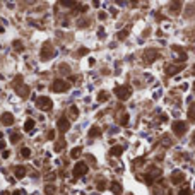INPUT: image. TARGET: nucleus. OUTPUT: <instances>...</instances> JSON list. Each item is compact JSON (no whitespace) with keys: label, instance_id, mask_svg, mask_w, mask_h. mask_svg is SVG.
Wrapping results in <instances>:
<instances>
[{"label":"nucleus","instance_id":"f257e3e1","mask_svg":"<svg viewBox=\"0 0 195 195\" xmlns=\"http://www.w3.org/2000/svg\"><path fill=\"white\" fill-rule=\"evenodd\" d=\"M130 94H132V89H130L128 86H116V87H115V96L120 101L128 99V98H130Z\"/></svg>","mask_w":195,"mask_h":195},{"label":"nucleus","instance_id":"f03ea898","mask_svg":"<svg viewBox=\"0 0 195 195\" xmlns=\"http://www.w3.org/2000/svg\"><path fill=\"white\" fill-rule=\"evenodd\" d=\"M69 82H65V80L62 79H57V80H53V84H52V91L53 93H65V91H69Z\"/></svg>","mask_w":195,"mask_h":195},{"label":"nucleus","instance_id":"7ed1b4c3","mask_svg":"<svg viewBox=\"0 0 195 195\" xmlns=\"http://www.w3.org/2000/svg\"><path fill=\"white\" fill-rule=\"evenodd\" d=\"M55 55V50H53V46L50 45V43H45L41 48V53H39V57H41V60H50V58Z\"/></svg>","mask_w":195,"mask_h":195},{"label":"nucleus","instance_id":"20e7f679","mask_svg":"<svg viewBox=\"0 0 195 195\" xmlns=\"http://www.w3.org/2000/svg\"><path fill=\"white\" fill-rule=\"evenodd\" d=\"M87 164L84 163V161H79V163H75V166H74V171H72V173H74V176L75 178H79V176H84L86 173H87Z\"/></svg>","mask_w":195,"mask_h":195},{"label":"nucleus","instance_id":"39448f33","mask_svg":"<svg viewBox=\"0 0 195 195\" xmlns=\"http://www.w3.org/2000/svg\"><path fill=\"white\" fill-rule=\"evenodd\" d=\"M36 105H38V108H41V110H50L53 106V103H52L50 98H46V96H39L36 99Z\"/></svg>","mask_w":195,"mask_h":195},{"label":"nucleus","instance_id":"423d86ee","mask_svg":"<svg viewBox=\"0 0 195 195\" xmlns=\"http://www.w3.org/2000/svg\"><path fill=\"white\" fill-rule=\"evenodd\" d=\"M187 128H188V127H187V123H185V121L176 120V121L173 123V132L176 134L178 137H181V135H183V134L187 132Z\"/></svg>","mask_w":195,"mask_h":195},{"label":"nucleus","instance_id":"0eeeda50","mask_svg":"<svg viewBox=\"0 0 195 195\" xmlns=\"http://www.w3.org/2000/svg\"><path fill=\"white\" fill-rule=\"evenodd\" d=\"M57 127H58V132L65 134L70 128V121L67 120L65 116H60V118H58V121H57Z\"/></svg>","mask_w":195,"mask_h":195},{"label":"nucleus","instance_id":"6e6552de","mask_svg":"<svg viewBox=\"0 0 195 195\" xmlns=\"http://www.w3.org/2000/svg\"><path fill=\"white\" fill-rule=\"evenodd\" d=\"M156 58H159L158 50H147V52L144 53V60H146V63H153Z\"/></svg>","mask_w":195,"mask_h":195},{"label":"nucleus","instance_id":"1a4fd4ad","mask_svg":"<svg viewBox=\"0 0 195 195\" xmlns=\"http://www.w3.org/2000/svg\"><path fill=\"white\" fill-rule=\"evenodd\" d=\"M183 63H178V65H168L166 67V74L168 75H175V74H178V72H181L183 70Z\"/></svg>","mask_w":195,"mask_h":195},{"label":"nucleus","instance_id":"9d476101","mask_svg":"<svg viewBox=\"0 0 195 195\" xmlns=\"http://www.w3.org/2000/svg\"><path fill=\"white\" fill-rule=\"evenodd\" d=\"M183 180H185V176H183L181 171H173V175H171V183L178 185V183H181Z\"/></svg>","mask_w":195,"mask_h":195},{"label":"nucleus","instance_id":"9b49d317","mask_svg":"<svg viewBox=\"0 0 195 195\" xmlns=\"http://www.w3.org/2000/svg\"><path fill=\"white\" fill-rule=\"evenodd\" d=\"M0 121H2L4 125L11 127L12 123H14V116H12V113H4V115H2V118H0Z\"/></svg>","mask_w":195,"mask_h":195},{"label":"nucleus","instance_id":"f8f14e48","mask_svg":"<svg viewBox=\"0 0 195 195\" xmlns=\"http://www.w3.org/2000/svg\"><path fill=\"white\" fill-rule=\"evenodd\" d=\"M17 94L21 96V98H27V96H29V93H31V91H29V87H27V86H19V87H17Z\"/></svg>","mask_w":195,"mask_h":195},{"label":"nucleus","instance_id":"ddd939ff","mask_svg":"<svg viewBox=\"0 0 195 195\" xmlns=\"http://www.w3.org/2000/svg\"><path fill=\"white\" fill-rule=\"evenodd\" d=\"M180 9H181V2H180V0H173L171 5H169V11L173 12V14H178Z\"/></svg>","mask_w":195,"mask_h":195},{"label":"nucleus","instance_id":"4468645a","mask_svg":"<svg viewBox=\"0 0 195 195\" xmlns=\"http://www.w3.org/2000/svg\"><path fill=\"white\" fill-rule=\"evenodd\" d=\"M173 52H175V53H178V62H185V60H187V53H185L181 48L173 46Z\"/></svg>","mask_w":195,"mask_h":195},{"label":"nucleus","instance_id":"2eb2a0df","mask_svg":"<svg viewBox=\"0 0 195 195\" xmlns=\"http://www.w3.org/2000/svg\"><path fill=\"white\" fill-rule=\"evenodd\" d=\"M111 190H113L115 195H120L121 193V185L118 183V181H111Z\"/></svg>","mask_w":195,"mask_h":195},{"label":"nucleus","instance_id":"dca6fc26","mask_svg":"<svg viewBox=\"0 0 195 195\" xmlns=\"http://www.w3.org/2000/svg\"><path fill=\"white\" fill-rule=\"evenodd\" d=\"M121 153H123V147H121V146H113V147L110 149L111 156H120Z\"/></svg>","mask_w":195,"mask_h":195},{"label":"nucleus","instance_id":"f3484780","mask_svg":"<svg viewBox=\"0 0 195 195\" xmlns=\"http://www.w3.org/2000/svg\"><path fill=\"white\" fill-rule=\"evenodd\" d=\"M99 135H101L99 127H91L89 128V137H99Z\"/></svg>","mask_w":195,"mask_h":195},{"label":"nucleus","instance_id":"a211bd4d","mask_svg":"<svg viewBox=\"0 0 195 195\" xmlns=\"http://www.w3.org/2000/svg\"><path fill=\"white\" fill-rule=\"evenodd\" d=\"M58 2H60V5H63V7H70V9L75 7V0H58Z\"/></svg>","mask_w":195,"mask_h":195},{"label":"nucleus","instance_id":"6ab92c4d","mask_svg":"<svg viewBox=\"0 0 195 195\" xmlns=\"http://www.w3.org/2000/svg\"><path fill=\"white\" fill-rule=\"evenodd\" d=\"M24 175H26V168H24V166H16V176L17 178H24Z\"/></svg>","mask_w":195,"mask_h":195},{"label":"nucleus","instance_id":"aec40b11","mask_svg":"<svg viewBox=\"0 0 195 195\" xmlns=\"http://www.w3.org/2000/svg\"><path fill=\"white\" fill-rule=\"evenodd\" d=\"M188 120L195 121V103L190 105V108H188Z\"/></svg>","mask_w":195,"mask_h":195},{"label":"nucleus","instance_id":"412c9836","mask_svg":"<svg viewBox=\"0 0 195 195\" xmlns=\"http://www.w3.org/2000/svg\"><path fill=\"white\" fill-rule=\"evenodd\" d=\"M80 153H82V147H74V149H72V153H70V158L77 159L80 156Z\"/></svg>","mask_w":195,"mask_h":195},{"label":"nucleus","instance_id":"4be33fe9","mask_svg":"<svg viewBox=\"0 0 195 195\" xmlns=\"http://www.w3.org/2000/svg\"><path fill=\"white\" fill-rule=\"evenodd\" d=\"M108 93H106V91H99V93H98V101H99V103H103V101H106L108 99Z\"/></svg>","mask_w":195,"mask_h":195},{"label":"nucleus","instance_id":"5701e85b","mask_svg":"<svg viewBox=\"0 0 195 195\" xmlns=\"http://www.w3.org/2000/svg\"><path fill=\"white\" fill-rule=\"evenodd\" d=\"M33 127H34V121H33V120H27L26 123H24V130H26V132H31Z\"/></svg>","mask_w":195,"mask_h":195},{"label":"nucleus","instance_id":"b1692460","mask_svg":"<svg viewBox=\"0 0 195 195\" xmlns=\"http://www.w3.org/2000/svg\"><path fill=\"white\" fill-rule=\"evenodd\" d=\"M19 140H21V134L14 132V134H12V135H11V142H12V144H17V142H19Z\"/></svg>","mask_w":195,"mask_h":195},{"label":"nucleus","instance_id":"393cba45","mask_svg":"<svg viewBox=\"0 0 195 195\" xmlns=\"http://www.w3.org/2000/svg\"><path fill=\"white\" fill-rule=\"evenodd\" d=\"M128 31H130V27H125L121 33H118V39H125V38L128 36Z\"/></svg>","mask_w":195,"mask_h":195},{"label":"nucleus","instance_id":"a878e982","mask_svg":"<svg viewBox=\"0 0 195 195\" xmlns=\"http://www.w3.org/2000/svg\"><path fill=\"white\" fill-rule=\"evenodd\" d=\"M21 156H22V158H29V156H31V151H29V147H22L21 149Z\"/></svg>","mask_w":195,"mask_h":195},{"label":"nucleus","instance_id":"bb28decb","mask_svg":"<svg viewBox=\"0 0 195 195\" xmlns=\"http://www.w3.org/2000/svg\"><path fill=\"white\" fill-rule=\"evenodd\" d=\"M128 118H130V116H128V113H123V116H121V120H120V125L125 127L127 123H128Z\"/></svg>","mask_w":195,"mask_h":195},{"label":"nucleus","instance_id":"cd10ccee","mask_svg":"<svg viewBox=\"0 0 195 195\" xmlns=\"http://www.w3.org/2000/svg\"><path fill=\"white\" fill-rule=\"evenodd\" d=\"M58 69L62 70V74H70V67H69V65H65V63H62Z\"/></svg>","mask_w":195,"mask_h":195},{"label":"nucleus","instance_id":"c85d7f7f","mask_svg":"<svg viewBox=\"0 0 195 195\" xmlns=\"http://www.w3.org/2000/svg\"><path fill=\"white\" fill-rule=\"evenodd\" d=\"M63 147H65V140H60V142L55 144V151H57V153H58V151H62Z\"/></svg>","mask_w":195,"mask_h":195},{"label":"nucleus","instance_id":"c756f323","mask_svg":"<svg viewBox=\"0 0 195 195\" xmlns=\"http://www.w3.org/2000/svg\"><path fill=\"white\" fill-rule=\"evenodd\" d=\"M14 48H16L17 52H22V50H24V46H22V43L19 41V39H16V41H14Z\"/></svg>","mask_w":195,"mask_h":195},{"label":"nucleus","instance_id":"7c9ffc66","mask_svg":"<svg viewBox=\"0 0 195 195\" xmlns=\"http://www.w3.org/2000/svg\"><path fill=\"white\" fill-rule=\"evenodd\" d=\"M178 195H192V190L188 188V187H185V188L180 190V193Z\"/></svg>","mask_w":195,"mask_h":195},{"label":"nucleus","instance_id":"2f4dec72","mask_svg":"<svg viewBox=\"0 0 195 195\" xmlns=\"http://www.w3.org/2000/svg\"><path fill=\"white\" fill-rule=\"evenodd\" d=\"M45 193H46V195H53V193H55V187H50V185H48L46 188H45Z\"/></svg>","mask_w":195,"mask_h":195},{"label":"nucleus","instance_id":"473e14b6","mask_svg":"<svg viewBox=\"0 0 195 195\" xmlns=\"http://www.w3.org/2000/svg\"><path fill=\"white\" fill-rule=\"evenodd\" d=\"M106 188V181L105 180H99V181H98V190H105Z\"/></svg>","mask_w":195,"mask_h":195},{"label":"nucleus","instance_id":"72a5a7b5","mask_svg":"<svg viewBox=\"0 0 195 195\" xmlns=\"http://www.w3.org/2000/svg\"><path fill=\"white\" fill-rule=\"evenodd\" d=\"M70 115H72V116H77V115H79V110H77V106H70Z\"/></svg>","mask_w":195,"mask_h":195},{"label":"nucleus","instance_id":"f704fd0d","mask_svg":"<svg viewBox=\"0 0 195 195\" xmlns=\"http://www.w3.org/2000/svg\"><path fill=\"white\" fill-rule=\"evenodd\" d=\"M87 53H89L87 48H80L79 52H77V57H82V55H87Z\"/></svg>","mask_w":195,"mask_h":195},{"label":"nucleus","instance_id":"c9c22d12","mask_svg":"<svg viewBox=\"0 0 195 195\" xmlns=\"http://www.w3.org/2000/svg\"><path fill=\"white\" fill-rule=\"evenodd\" d=\"M46 137H48V140H53V139H55V132H53V130H50V132L46 134Z\"/></svg>","mask_w":195,"mask_h":195},{"label":"nucleus","instance_id":"e433bc0d","mask_svg":"<svg viewBox=\"0 0 195 195\" xmlns=\"http://www.w3.org/2000/svg\"><path fill=\"white\" fill-rule=\"evenodd\" d=\"M77 24H79V27H86V26H87V24H89V21H87V19H84V21L77 22Z\"/></svg>","mask_w":195,"mask_h":195},{"label":"nucleus","instance_id":"4c0bfd02","mask_svg":"<svg viewBox=\"0 0 195 195\" xmlns=\"http://www.w3.org/2000/svg\"><path fill=\"white\" fill-rule=\"evenodd\" d=\"M9 156H11V153H9V151H4V153H2V158H9Z\"/></svg>","mask_w":195,"mask_h":195},{"label":"nucleus","instance_id":"58836bf2","mask_svg":"<svg viewBox=\"0 0 195 195\" xmlns=\"http://www.w3.org/2000/svg\"><path fill=\"white\" fill-rule=\"evenodd\" d=\"M98 17H99L101 21H103V19H106V14H105V12H99V16H98Z\"/></svg>","mask_w":195,"mask_h":195},{"label":"nucleus","instance_id":"ea45409f","mask_svg":"<svg viewBox=\"0 0 195 195\" xmlns=\"http://www.w3.org/2000/svg\"><path fill=\"white\" fill-rule=\"evenodd\" d=\"M14 195H24V192H22V190H16V192H14Z\"/></svg>","mask_w":195,"mask_h":195},{"label":"nucleus","instance_id":"a19ab883","mask_svg":"<svg viewBox=\"0 0 195 195\" xmlns=\"http://www.w3.org/2000/svg\"><path fill=\"white\" fill-rule=\"evenodd\" d=\"M24 2H26V4H34L36 0H24Z\"/></svg>","mask_w":195,"mask_h":195},{"label":"nucleus","instance_id":"79ce46f5","mask_svg":"<svg viewBox=\"0 0 195 195\" xmlns=\"http://www.w3.org/2000/svg\"><path fill=\"white\" fill-rule=\"evenodd\" d=\"M0 149H5V142H0Z\"/></svg>","mask_w":195,"mask_h":195},{"label":"nucleus","instance_id":"37998d69","mask_svg":"<svg viewBox=\"0 0 195 195\" xmlns=\"http://www.w3.org/2000/svg\"><path fill=\"white\" fill-rule=\"evenodd\" d=\"M192 142H193V144H195V134H193V137H192Z\"/></svg>","mask_w":195,"mask_h":195},{"label":"nucleus","instance_id":"c03bdc74","mask_svg":"<svg viewBox=\"0 0 195 195\" xmlns=\"http://www.w3.org/2000/svg\"><path fill=\"white\" fill-rule=\"evenodd\" d=\"M115 2H116V4H121V2H123V0H115Z\"/></svg>","mask_w":195,"mask_h":195},{"label":"nucleus","instance_id":"a18cd8bd","mask_svg":"<svg viewBox=\"0 0 195 195\" xmlns=\"http://www.w3.org/2000/svg\"><path fill=\"white\" fill-rule=\"evenodd\" d=\"M2 195H9V193H7V192H4V193H2Z\"/></svg>","mask_w":195,"mask_h":195},{"label":"nucleus","instance_id":"49530a36","mask_svg":"<svg viewBox=\"0 0 195 195\" xmlns=\"http://www.w3.org/2000/svg\"><path fill=\"white\" fill-rule=\"evenodd\" d=\"M192 70H193V74H195V65H193V69H192Z\"/></svg>","mask_w":195,"mask_h":195},{"label":"nucleus","instance_id":"de8ad7c7","mask_svg":"<svg viewBox=\"0 0 195 195\" xmlns=\"http://www.w3.org/2000/svg\"><path fill=\"white\" fill-rule=\"evenodd\" d=\"M193 91H195V82H193Z\"/></svg>","mask_w":195,"mask_h":195}]
</instances>
